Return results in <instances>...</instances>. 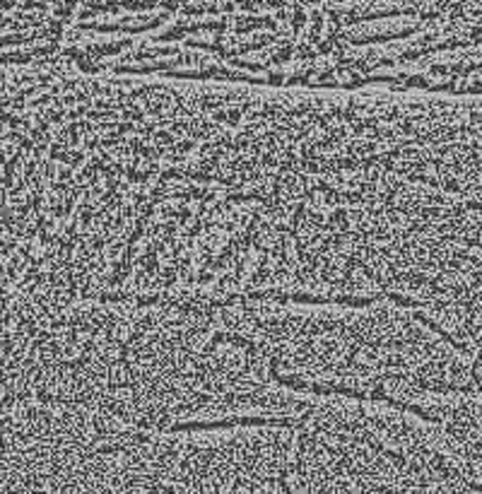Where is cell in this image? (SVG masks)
I'll return each mask as SVG.
<instances>
[{
    "label": "cell",
    "instance_id": "obj_1",
    "mask_svg": "<svg viewBox=\"0 0 482 494\" xmlns=\"http://www.w3.org/2000/svg\"><path fill=\"white\" fill-rule=\"evenodd\" d=\"M249 342L280 386L304 395L400 405L417 393H480L477 374L410 308L246 301L208 308Z\"/></svg>",
    "mask_w": 482,
    "mask_h": 494
},
{
    "label": "cell",
    "instance_id": "obj_3",
    "mask_svg": "<svg viewBox=\"0 0 482 494\" xmlns=\"http://www.w3.org/2000/svg\"><path fill=\"white\" fill-rule=\"evenodd\" d=\"M398 407L427 422L465 480L482 492V393H417Z\"/></svg>",
    "mask_w": 482,
    "mask_h": 494
},
{
    "label": "cell",
    "instance_id": "obj_2",
    "mask_svg": "<svg viewBox=\"0 0 482 494\" xmlns=\"http://www.w3.org/2000/svg\"><path fill=\"white\" fill-rule=\"evenodd\" d=\"M422 183L482 210V94H432L422 128Z\"/></svg>",
    "mask_w": 482,
    "mask_h": 494
}]
</instances>
